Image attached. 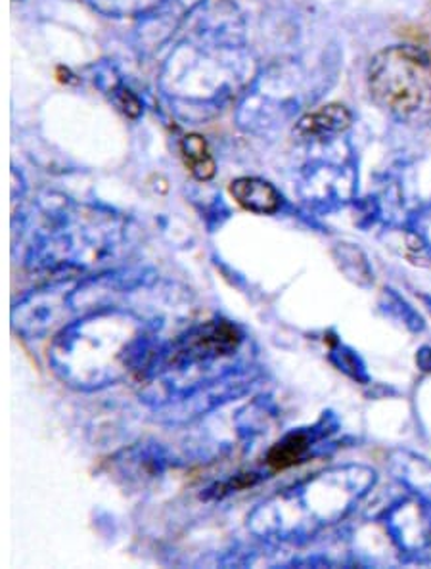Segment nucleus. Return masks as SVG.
<instances>
[{
  "label": "nucleus",
  "mask_w": 431,
  "mask_h": 569,
  "mask_svg": "<svg viewBox=\"0 0 431 569\" xmlns=\"http://www.w3.org/2000/svg\"><path fill=\"white\" fill-rule=\"evenodd\" d=\"M258 73L242 16L230 4H216L203 8L196 28L169 54L160 91L177 118L200 123L242 97Z\"/></svg>",
  "instance_id": "nucleus-1"
},
{
  "label": "nucleus",
  "mask_w": 431,
  "mask_h": 569,
  "mask_svg": "<svg viewBox=\"0 0 431 569\" xmlns=\"http://www.w3.org/2000/svg\"><path fill=\"white\" fill-rule=\"evenodd\" d=\"M327 77V76H324ZM319 66L300 58L272 63L259 71L238 102V126L250 132L274 131L298 118L322 94Z\"/></svg>",
  "instance_id": "nucleus-2"
},
{
  "label": "nucleus",
  "mask_w": 431,
  "mask_h": 569,
  "mask_svg": "<svg viewBox=\"0 0 431 569\" xmlns=\"http://www.w3.org/2000/svg\"><path fill=\"white\" fill-rule=\"evenodd\" d=\"M369 92L378 108L407 126L431 119V58L414 44L380 50L369 66Z\"/></svg>",
  "instance_id": "nucleus-3"
},
{
  "label": "nucleus",
  "mask_w": 431,
  "mask_h": 569,
  "mask_svg": "<svg viewBox=\"0 0 431 569\" xmlns=\"http://www.w3.org/2000/svg\"><path fill=\"white\" fill-rule=\"evenodd\" d=\"M375 472L364 466H341L309 479L298 493L285 495L282 505L305 516L301 528H320L343 520L374 486Z\"/></svg>",
  "instance_id": "nucleus-4"
},
{
  "label": "nucleus",
  "mask_w": 431,
  "mask_h": 569,
  "mask_svg": "<svg viewBox=\"0 0 431 569\" xmlns=\"http://www.w3.org/2000/svg\"><path fill=\"white\" fill-rule=\"evenodd\" d=\"M385 526L393 541L412 562H431V502L401 500L385 515Z\"/></svg>",
  "instance_id": "nucleus-5"
},
{
  "label": "nucleus",
  "mask_w": 431,
  "mask_h": 569,
  "mask_svg": "<svg viewBox=\"0 0 431 569\" xmlns=\"http://www.w3.org/2000/svg\"><path fill=\"white\" fill-rule=\"evenodd\" d=\"M206 0H163L160 7L140 20L137 47L148 54L163 49V44L171 41V37L181 29L182 23L190 16H194Z\"/></svg>",
  "instance_id": "nucleus-6"
},
{
  "label": "nucleus",
  "mask_w": 431,
  "mask_h": 569,
  "mask_svg": "<svg viewBox=\"0 0 431 569\" xmlns=\"http://www.w3.org/2000/svg\"><path fill=\"white\" fill-rule=\"evenodd\" d=\"M240 333L237 328L227 322L208 325L198 328L194 333L188 336L179 351L173 355L174 361L181 362H208L224 355H230L240 343Z\"/></svg>",
  "instance_id": "nucleus-7"
},
{
  "label": "nucleus",
  "mask_w": 431,
  "mask_h": 569,
  "mask_svg": "<svg viewBox=\"0 0 431 569\" xmlns=\"http://www.w3.org/2000/svg\"><path fill=\"white\" fill-rule=\"evenodd\" d=\"M353 113L341 104L320 106L303 113L293 127V134L303 142H327L348 131Z\"/></svg>",
  "instance_id": "nucleus-8"
},
{
  "label": "nucleus",
  "mask_w": 431,
  "mask_h": 569,
  "mask_svg": "<svg viewBox=\"0 0 431 569\" xmlns=\"http://www.w3.org/2000/svg\"><path fill=\"white\" fill-rule=\"evenodd\" d=\"M230 194L234 196L242 208L261 216L277 213L282 203L279 190L271 182L258 179V177H242L230 182Z\"/></svg>",
  "instance_id": "nucleus-9"
},
{
  "label": "nucleus",
  "mask_w": 431,
  "mask_h": 569,
  "mask_svg": "<svg viewBox=\"0 0 431 569\" xmlns=\"http://www.w3.org/2000/svg\"><path fill=\"white\" fill-rule=\"evenodd\" d=\"M391 472L420 499L431 502V462L420 455L397 451L391 455Z\"/></svg>",
  "instance_id": "nucleus-10"
},
{
  "label": "nucleus",
  "mask_w": 431,
  "mask_h": 569,
  "mask_svg": "<svg viewBox=\"0 0 431 569\" xmlns=\"http://www.w3.org/2000/svg\"><path fill=\"white\" fill-rule=\"evenodd\" d=\"M94 83H97L100 91L104 92L106 97L110 98V102H112L126 118L139 119L140 116H142V111H144L142 100L121 81V76L116 71V68L102 66V68L97 71V76H94Z\"/></svg>",
  "instance_id": "nucleus-11"
},
{
  "label": "nucleus",
  "mask_w": 431,
  "mask_h": 569,
  "mask_svg": "<svg viewBox=\"0 0 431 569\" xmlns=\"http://www.w3.org/2000/svg\"><path fill=\"white\" fill-rule=\"evenodd\" d=\"M181 153L184 166L198 181H211L216 177V158L202 134H187L181 142Z\"/></svg>",
  "instance_id": "nucleus-12"
},
{
  "label": "nucleus",
  "mask_w": 431,
  "mask_h": 569,
  "mask_svg": "<svg viewBox=\"0 0 431 569\" xmlns=\"http://www.w3.org/2000/svg\"><path fill=\"white\" fill-rule=\"evenodd\" d=\"M314 441H317V438H313V433H307V431L290 433L288 438L282 439L279 445L272 447L267 462L272 468H277V470H284V468L298 465L309 452Z\"/></svg>",
  "instance_id": "nucleus-13"
},
{
  "label": "nucleus",
  "mask_w": 431,
  "mask_h": 569,
  "mask_svg": "<svg viewBox=\"0 0 431 569\" xmlns=\"http://www.w3.org/2000/svg\"><path fill=\"white\" fill-rule=\"evenodd\" d=\"M98 14L108 18H144L163 0H84Z\"/></svg>",
  "instance_id": "nucleus-14"
},
{
  "label": "nucleus",
  "mask_w": 431,
  "mask_h": 569,
  "mask_svg": "<svg viewBox=\"0 0 431 569\" xmlns=\"http://www.w3.org/2000/svg\"><path fill=\"white\" fill-rule=\"evenodd\" d=\"M382 307L385 315H390L391 319L399 320L404 328H409L411 332H422L424 330V319L420 317V312L414 307L409 306L399 293L393 290H383Z\"/></svg>",
  "instance_id": "nucleus-15"
},
{
  "label": "nucleus",
  "mask_w": 431,
  "mask_h": 569,
  "mask_svg": "<svg viewBox=\"0 0 431 569\" xmlns=\"http://www.w3.org/2000/svg\"><path fill=\"white\" fill-rule=\"evenodd\" d=\"M332 362H334L335 367L340 368L341 372H345L349 378H353L355 382H369L370 376L367 372V367H364L361 357L353 349L338 343L334 351H332Z\"/></svg>",
  "instance_id": "nucleus-16"
},
{
  "label": "nucleus",
  "mask_w": 431,
  "mask_h": 569,
  "mask_svg": "<svg viewBox=\"0 0 431 569\" xmlns=\"http://www.w3.org/2000/svg\"><path fill=\"white\" fill-rule=\"evenodd\" d=\"M411 229L417 230L420 238L428 243V248L431 250V206L422 209L420 213L414 216V219L411 221Z\"/></svg>",
  "instance_id": "nucleus-17"
},
{
  "label": "nucleus",
  "mask_w": 431,
  "mask_h": 569,
  "mask_svg": "<svg viewBox=\"0 0 431 569\" xmlns=\"http://www.w3.org/2000/svg\"><path fill=\"white\" fill-rule=\"evenodd\" d=\"M418 368L431 375V346L420 349L417 355Z\"/></svg>",
  "instance_id": "nucleus-18"
},
{
  "label": "nucleus",
  "mask_w": 431,
  "mask_h": 569,
  "mask_svg": "<svg viewBox=\"0 0 431 569\" xmlns=\"http://www.w3.org/2000/svg\"><path fill=\"white\" fill-rule=\"evenodd\" d=\"M422 301H424V306L428 307V311L431 312V296H422Z\"/></svg>",
  "instance_id": "nucleus-19"
},
{
  "label": "nucleus",
  "mask_w": 431,
  "mask_h": 569,
  "mask_svg": "<svg viewBox=\"0 0 431 569\" xmlns=\"http://www.w3.org/2000/svg\"><path fill=\"white\" fill-rule=\"evenodd\" d=\"M16 2H20V0H16Z\"/></svg>",
  "instance_id": "nucleus-20"
}]
</instances>
